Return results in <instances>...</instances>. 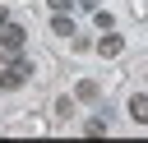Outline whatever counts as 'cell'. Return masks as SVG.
<instances>
[{"mask_svg":"<svg viewBox=\"0 0 148 143\" xmlns=\"http://www.w3.org/2000/svg\"><path fill=\"white\" fill-rule=\"evenodd\" d=\"M0 46H5V60H14V55L23 51V28H18V23H5V28H0Z\"/></svg>","mask_w":148,"mask_h":143,"instance_id":"1","label":"cell"},{"mask_svg":"<svg viewBox=\"0 0 148 143\" xmlns=\"http://www.w3.org/2000/svg\"><path fill=\"white\" fill-rule=\"evenodd\" d=\"M28 74H32V69H28V60H18V55H14V65L0 74V88H23V78H28Z\"/></svg>","mask_w":148,"mask_h":143,"instance_id":"2","label":"cell"},{"mask_svg":"<svg viewBox=\"0 0 148 143\" xmlns=\"http://www.w3.org/2000/svg\"><path fill=\"white\" fill-rule=\"evenodd\" d=\"M51 32L56 37H74V18L69 14H51Z\"/></svg>","mask_w":148,"mask_h":143,"instance_id":"3","label":"cell"},{"mask_svg":"<svg viewBox=\"0 0 148 143\" xmlns=\"http://www.w3.org/2000/svg\"><path fill=\"white\" fill-rule=\"evenodd\" d=\"M130 115L139 120V125H148V97L139 92V97H130Z\"/></svg>","mask_w":148,"mask_h":143,"instance_id":"4","label":"cell"},{"mask_svg":"<svg viewBox=\"0 0 148 143\" xmlns=\"http://www.w3.org/2000/svg\"><path fill=\"white\" fill-rule=\"evenodd\" d=\"M120 46H125V42H120L116 32H106V37L97 42V51H102V55H120Z\"/></svg>","mask_w":148,"mask_h":143,"instance_id":"5","label":"cell"},{"mask_svg":"<svg viewBox=\"0 0 148 143\" xmlns=\"http://www.w3.org/2000/svg\"><path fill=\"white\" fill-rule=\"evenodd\" d=\"M74 97H79V101H92V97H97V83H92V78H83V83L74 88Z\"/></svg>","mask_w":148,"mask_h":143,"instance_id":"6","label":"cell"},{"mask_svg":"<svg viewBox=\"0 0 148 143\" xmlns=\"http://www.w3.org/2000/svg\"><path fill=\"white\" fill-rule=\"evenodd\" d=\"M92 23H97V28H102V32H111V28H116V18H111V14H106V9H97V14H92Z\"/></svg>","mask_w":148,"mask_h":143,"instance_id":"7","label":"cell"},{"mask_svg":"<svg viewBox=\"0 0 148 143\" xmlns=\"http://www.w3.org/2000/svg\"><path fill=\"white\" fill-rule=\"evenodd\" d=\"M46 5H51V9H56V14H65V9H69V5H74V0H46Z\"/></svg>","mask_w":148,"mask_h":143,"instance_id":"8","label":"cell"},{"mask_svg":"<svg viewBox=\"0 0 148 143\" xmlns=\"http://www.w3.org/2000/svg\"><path fill=\"white\" fill-rule=\"evenodd\" d=\"M79 5H83V9H92V5H97V0H79Z\"/></svg>","mask_w":148,"mask_h":143,"instance_id":"9","label":"cell"},{"mask_svg":"<svg viewBox=\"0 0 148 143\" xmlns=\"http://www.w3.org/2000/svg\"><path fill=\"white\" fill-rule=\"evenodd\" d=\"M5 23H9V18H5V5H0V28H5Z\"/></svg>","mask_w":148,"mask_h":143,"instance_id":"10","label":"cell"}]
</instances>
